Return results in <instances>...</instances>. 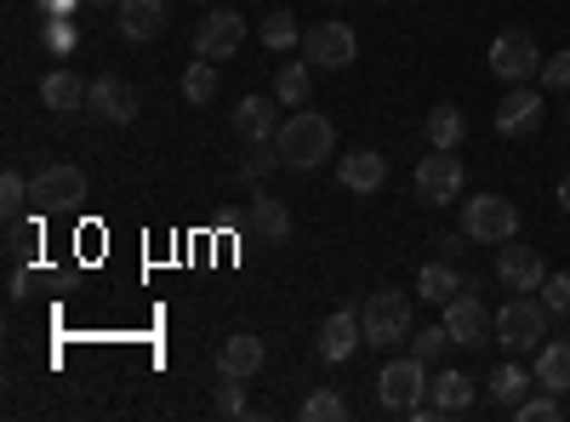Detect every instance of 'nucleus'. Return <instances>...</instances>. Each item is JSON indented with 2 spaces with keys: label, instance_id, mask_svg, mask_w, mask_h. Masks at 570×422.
I'll return each mask as SVG.
<instances>
[{
  "label": "nucleus",
  "instance_id": "obj_1",
  "mask_svg": "<svg viewBox=\"0 0 570 422\" xmlns=\"http://www.w3.org/2000/svg\"><path fill=\"white\" fill-rule=\"evenodd\" d=\"M274 149H279V166L314 171L320 160H331V149H337V126H331L325 115H314V109H297L292 120H279Z\"/></svg>",
  "mask_w": 570,
  "mask_h": 422
},
{
  "label": "nucleus",
  "instance_id": "obj_2",
  "mask_svg": "<svg viewBox=\"0 0 570 422\" xmlns=\"http://www.w3.org/2000/svg\"><path fill=\"white\" fill-rule=\"evenodd\" d=\"M548 325H553V308H548L542 297H531V292H519L513 303L497 308V343H502L508 354H531V349L548 337Z\"/></svg>",
  "mask_w": 570,
  "mask_h": 422
},
{
  "label": "nucleus",
  "instance_id": "obj_3",
  "mask_svg": "<svg viewBox=\"0 0 570 422\" xmlns=\"http://www.w3.org/2000/svg\"><path fill=\"white\" fill-rule=\"evenodd\" d=\"M29 200H35V212H40V217H63V212H75V206L86 200V171H80V166H69V160L40 166V171H35V183H29Z\"/></svg>",
  "mask_w": 570,
  "mask_h": 422
},
{
  "label": "nucleus",
  "instance_id": "obj_4",
  "mask_svg": "<svg viewBox=\"0 0 570 422\" xmlns=\"http://www.w3.org/2000/svg\"><path fill=\"white\" fill-rule=\"evenodd\" d=\"M462 234L473 246H502L519 234V206L502 195H473V200H462Z\"/></svg>",
  "mask_w": 570,
  "mask_h": 422
},
{
  "label": "nucleus",
  "instance_id": "obj_5",
  "mask_svg": "<svg viewBox=\"0 0 570 422\" xmlns=\"http://www.w3.org/2000/svg\"><path fill=\"white\" fill-rule=\"evenodd\" d=\"M360 325H365V343L371 349H394L411 337V297L400 292H371V303L360 308Z\"/></svg>",
  "mask_w": 570,
  "mask_h": 422
},
{
  "label": "nucleus",
  "instance_id": "obj_6",
  "mask_svg": "<svg viewBox=\"0 0 570 422\" xmlns=\"http://www.w3.org/2000/svg\"><path fill=\"white\" fill-rule=\"evenodd\" d=\"M537 69H542V52H537V35L531 29H502L491 40V75L497 80L525 86V80H537Z\"/></svg>",
  "mask_w": 570,
  "mask_h": 422
},
{
  "label": "nucleus",
  "instance_id": "obj_7",
  "mask_svg": "<svg viewBox=\"0 0 570 422\" xmlns=\"http://www.w3.org/2000/svg\"><path fill=\"white\" fill-rule=\"evenodd\" d=\"M422 394H428V365H422L416 354L389 360V365H383V377H376V400H383V411L411 416V411L422 405Z\"/></svg>",
  "mask_w": 570,
  "mask_h": 422
},
{
  "label": "nucleus",
  "instance_id": "obj_8",
  "mask_svg": "<svg viewBox=\"0 0 570 422\" xmlns=\"http://www.w3.org/2000/svg\"><path fill=\"white\" fill-rule=\"evenodd\" d=\"M473 292H480V286H473V279H462V292L445 303V332H451V343L456 349H480L491 332H497V320H491V308L480 303V297H473Z\"/></svg>",
  "mask_w": 570,
  "mask_h": 422
},
{
  "label": "nucleus",
  "instance_id": "obj_9",
  "mask_svg": "<svg viewBox=\"0 0 570 422\" xmlns=\"http://www.w3.org/2000/svg\"><path fill=\"white\" fill-rule=\"evenodd\" d=\"M303 52H308L314 69H348V63L360 58V40H354V29H348L343 18H325V23L308 29Z\"/></svg>",
  "mask_w": 570,
  "mask_h": 422
},
{
  "label": "nucleus",
  "instance_id": "obj_10",
  "mask_svg": "<svg viewBox=\"0 0 570 422\" xmlns=\"http://www.w3.org/2000/svg\"><path fill=\"white\" fill-rule=\"evenodd\" d=\"M456 195H462V160H456V149L422 155V166H416V200L445 206V200H456Z\"/></svg>",
  "mask_w": 570,
  "mask_h": 422
},
{
  "label": "nucleus",
  "instance_id": "obj_11",
  "mask_svg": "<svg viewBox=\"0 0 570 422\" xmlns=\"http://www.w3.org/2000/svg\"><path fill=\"white\" fill-rule=\"evenodd\" d=\"M240 46H246V18L228 12V7H217V12L195 29V52H200L206 63H228Z\"/></svg>",
  "mask_w": 570,
  "mask_h": 422
},
{
  "label": "nucleus",
  "instance_id": "obj_12",
  "mask_svg": "<svg viewBox=\"0 0 570 422\" xmlns=\"http://www.w3.org/2000/svg\"><path fill=\"white\" fill-rule=\"evenodd\" d=\"M491 126H497L502 137H531V131L542 126V91H537L531 80H525V86H508V98L497 104Z\"/></svg>",
  "mask_w": 570,
  "mask_h": 422
},
{
  "label": "nucleus",
  "instance_id": "obj_13",
  "mask_svg": "<svg viewBox=\"0 0 570 422\" xmlns=\"http://www.w3.org/2000/svg\"><path fill=\"white\" fill-rule=\"evenodd\" d=\"M497 279H502L508 292H542L548 263H542L537 246H513V241H502V252H497Z\"/></svg>",
  "mask_w": 570,
  "mask_h": 422
},
{
  "label": "nucleus",
  "instance_id": "obj_14",
  "mask_svg": "<svg viewBox=\"0 0 570 422\" xmlns=\"http://www.w3.org/2000/svg\"><path fill=\"white\" fill-rule=\"evenodd\" d=\"M86 109L98 115V120H109V126H131V120H137V91H131L120 75H98V80H91Z\"/></svg>",
  "mask_w": 570,
  "mask_h": 422
},
{
  "label": "nucleus",
  "instance_id": "obj_15",
  "mask_svg": "<svg viewBox=\"0 0 570 422\" xmlns=\"http://www.w3.org/2000/svg\"><path fill=\"white\" fill-rule=\"evenodd\" d=\"M337 183H343L348 195H376L389 183V160L376 155V149H354V155L337 160Z\"/></svg>",
  "mask_w": 570,
  "mask_h": 422
},
{
  "label": "nucleus",
  "instance_id": "obj_16",
  "mask_svg": "<svg viewBox=\"0 0 570 422\" xmlns=\"http://www.w3.org/2000/svg\"><path fill=\"white\" fill-rule=\"evenodd\" d=\"M354 343H365V325L354 320V308L325 314V325H320V360L325 365H343L354 354Z\"/></svg>",
  "mask_w": 570,
  "mask_h": 422
},
{
  "label": "nucleus",
  "instance_id": "obj_17",
  "mask_svg": "<svg viewBox=\"0 0 570 422\" xmlns=\"http://www.w3.org/2000/svg\"><path fill=\"white\" fill-rule=\"evenodd\" d=\"M263 360H268V349H263V337H252V332H234L223 349H217V377H257L263 371Z\"/></svg>",
  "mask_w": 570,
  "mask_h": 422
},
{
  "label": "nucleus",
  "instance_id": "obj_18",
  "mask_svg": "<svg viewBox=\"0 0 570 422\" xmlns=\"http://www.w3.org/2000/svg\"><path fill=\"white\" fill-rule=\"evenodd\" d=\"M428 405H434L440 416L473 411V377L468 371H440V377H428Z\"/></svg>",
  "mask_w": 570,
  "mask_h": 422
},
{
  "label": "nucleus",
  "instance_id": "obj_19",
  "mask_svg": "<svg viewBox=\"0 0 570 422\" xmlns=\"http://www.w3.org/2000/svg\"><path fill=\"white\" fill-rule=\"evenodd\" d=\"M86 98H91V80L80 86V75H75V69H52V75L40 80V104L52 109V115H75Z\"/></svg>",
  "mask_w": 570,
  "mask_h": 422
},
{
  "label": "nucleus",
  "instance_id": "obj_20",
  "mask_svg": "<svg viewBox=\"0 0 570 422\" xmlns=\"http://www.w3.org/2000/svg\"><path fill=\"white\" fill-rule=\"evenodd\" d=\"M115 23H120L126 40H155L166 29V0H120Z\"/></svg>",
  "mask_w": 570,
  "mask_h": 422
},
{
  "label": "nucleus",
  "instance_id": "obj_21",
  "mask_svg": "<svg viewBox=\"0 0 570 422\" xmlns=\"http://www.w3.org/2000/svg\"><path fill=\"white\" fill-rule=\"evenodd\" d=\"M274 131H279V120H274L268 98H246L240 109H234V137H246V144H274Z\"/></svg>",
  "mask_w": 570,
  "mask_h": 422
},
{
  "label": "nucleus",
  "instance_id": "obj_22",
  "mask_svg": "<svg viewBox=\"0 0 570 422\" xmlns=\"http://www.w3.org/2000/svg\"><path fill=\"white\" fill-rule=\"evenodd\" d=\"M537 389H553V394H570V343L553 337L537 349Z\"/></svg>",
  "mask_w": 570,
  "mask_h": 422
},
{
  "label": "nucleus",
  "instance_id": "obj_23",
  "mask_svg": "<svg viewBox=\"0 0 570 422\" xmlns=\"http://www.w3.org/2000/svg\"><path fill=\"white\" fill-rule=\"evenodd\" d=\"M456 292H462V274L451 268V257H440V263H428V268L416 274V297H428V303H440V308H445V303H451Z\"/></svg>",
  "mask_w": 570,
  "mask_h": 422
},
{
  "label": "nucleus",
  "instance_id": "obj_24",
  "mask_svg": "<svg viewBox=\"0 0 570 422\" xmlns=\"http://www.w3.org/2000/svg\"><path fill=\"white\" fill-rule=\"evenodd\" d=\"M462 137H468V120H462L456 104L428 109V144H434V149H462Z\"/></svg>",
  "mask_w": 570,
  "mask_h": 422
},
{
  "label": "nucleus",
  "instance_id": "obj_25",
  "mask_svg": "<svg viewBox=\"0 0 570 422\" xmlns=\"http://www.w3.org/2000/svg\"><path fill=\"white\" fill-rule=\"evenodd\" d=\"M252 223L263 228V241H268V246H292V212H285L279 200L257 195V200H252Z\"/></svg>",
  "mask_w": 570,
  "mask_h": 422
},
{
  "label": "nucleus",
  "instance_id": "obj_26",
  "mask_svg": "<svg viewBox=\"0 0 570 422\" xmlns=\"http://www.w3.org/2000/svg\"><path fill=\"white\" fill-rule=\"evenodd\" d=\"M531 383H537V377H531L525 365H513V360H508V365H497V371H491V405H508V411H513L519 400H525V389H531Z\"/></svg>",
  "mask_w": 570,
  "mask_h": 422
},
{
  "label": "nucleus",
  "instance_id": "obj_27",
  "mask_svg": "<svg viewBox=\"0 0 570 422\" xmlns=\"http://www.w3.org/2000/svg\"><path fill=\"white\" fill-rule=\"evenodd\" d=\"M274 98H279L285 109H308V63H279Z\"/></svg>",
  "mask_w": 570,
  "mask_h": 422
},
{
  "label": "nucleus",
  "instance_id": "obj_28",
  "mask_svg": "<svg viewBox=\"0 0 570 422\" xmlns=\"http://www.w3.org/2000/svg\"><path fill=\"white\" fill-rule=\"evenodd\" d=\"M354 411H348V400L337 394V389H308V400H303V422H348Z\"/></svg>",
  "mask_w": 570,
  "mask_h": 422
},
{
  "label": "nucleus",
  "instance_id": "obj_29",
  "mask_svg": "<svg viewBox=\"0 0 570 422\" xmlns=\"http://www.w3.org/2000/svg\"><path fill=\"white\" fill-rule=\"evenodd\" d=\"M183 98L188 104H212L217 98V63H188V75H183Z\"/></svg>",
  "mask_w": 570,
  "mask_h": 422
},
{
  "label": "nucleus",
  "instance_id": "obj_30",
  "mask_svg": "<svg viewBox=\"0 0 570 422\" xmlns=\"http://www.w3.org/2000/svg\"><path fill=\"white\" fill-rule=\"evenodd\" d=\"M297 40H303V35H297V18H292V12H268V18H263V46H268V52H292Z\"/></svg>",
  "mask_w": 570,
  "mask_h": 422
},
{
  "label": "nucleus",
  "instance_id": "obj_31",
  "mask_svg": "<svg viewBox=\"0 0 570 422\" xmlns=\"http://www.w3.org/2000/svg\"><path fill=\"white\" fill-rule=\"evenodd\" d=\"M35 246H40V223L12 217V223H7V257H12V268H18V263H29V257H35Z\"/></svg>",
  "mask_w": 570,
  "mask_h": 422
},
{
  "label": "nucleus",
  "instance_id": "obj_32",
  "mask_svg": "<svg viewBox=\"0 0 570 422\" xmlns=\"http://www.w3.org/2000/svg\"><path fill=\"white\" fill-rule=\"evenodd\" d=\"M513 416H519V422H559V416H564V405H559V394H553V389H542V394H531V400H519V405H513Z\"/></svg>",
  "mask_w": 570,
  "mask_h": 422
},
{
  "label": "nucleus",
  "instance_id": "obj_33",
  "mask_svg": "<svg viewBox=\"0 0 570 422\" xmlns=\"http://www.w3.org/2000/svg\"><path fill=\"white\" fill-rule=\"evenodd\" d=\"M445 343H451L445 325H428V332H411V354H416L422 365H434V360L445 354Z\"/></svg>",
  "mask_w": 570,
  "mask_h": 422
},
{
  "label": "nucleus",
  "instance_id": "obj_34",
  "mask_svg": "<svg viewBox=\"0 0 570 422\" xmlns=\"http://www.w3.org/2000/svg\"><path fill=\"white\" fill-rule=\"evenodd\" d=\"M23 206H29V183L18 171H7V177H0V212H7V223L23 217Z\"/></svg>",
  "mask_w": 570,
  "mask_h": 422
},
{
  "label": "nucleus",
  "instance_id": "obj_35",
  "mask_svg": "<svg viewBox=\"0 0 570 422\" xmlns=\"http://www.w3.org/2000/svg\"><path fill=\"white\" fill-rule=\"evenodd\" d=\"M252 405H246V383L240 377H223L217 383V416H246Z\"/></svg>",
  "mask_w": 570,
  "mask_h": 422
},
{
  "label": "nucleus",
  "instance_id": "obj_36",
  "mask_svg": "<svg viewBox=\"0 0 570 422\" xmlns=\"http://www.w3.org/2000/svg\"><path fill=\"white\" fill-rule=\"evenodd\" d=\"M274 166H279V149H274V144H252V155H246L240 177H246V183H257V177H268Z\"/></svg>",
  "mask_w": 570,
  "mask_h": 422
},
{
  "label": "nucleus",
  "instance_id": "obj_37",
  "mask_svg": "<svg viewBox=\"0 0 570 422\" xmlns=\"http://www.w3.org/2000/svg\"><path fill=\"white\" fill-rule=\"evenodd\" d=\"M542 303H548L553 314H570V274H548V279H542Z\"/></svg>",
  "mask_w": 570,
  "mask_h": 422
},
{
  "label": "nucleus",
  "instance_id": "obj_38",
  "mask_svg": "<svg viewBox=\"0 0 570 422\" xmlns=\"http://www.w3.org/2000/svg\"><path fill=\"white\" fill-rule=\"evenodd\" d=\"M542 86H548V91H570V52L542 58Z\"/></svg>",
  "mask_w": 570,
  "mask_h": 422
},
{
  "label": "nucleus",
  "instance_id": "obj_39",
  "mask_svg": "<svg viewBox=\"0 0 570 422\" xmlns=\"http://www.w3.org/2000/svg\"><path fill=\"white\" fill-rule=\"evenodd\" d=\"M462 241H468V234H440L434 246H440V257H456V252H462Z\"/></svg>",
  "mask_w": 570,
  "mask_h": 422
},
{
  "label": "nucleus",
  "instance_id": "obj_40",
  "mask_svg": "<svg viewBox=\"0 0 570 422\" xmlns=\"http://www.w3.org/2000/svg\"><path fill=\"white\" fill-rule=\"evenodd\" d=\"M559 206H564V212H570V171H564V177H559Z\"/></svg>",
  "mask_w": 570,
  "mask_h": 422
},
{
  "label": "nucleus",
  "instance_id": "obj_41",
  "mask_svg": "<svg viewBox=\"0 0 570 422\" xmlns=\"http://www.w3.org/2000/svg\"><path fill=\"white\" fill-rule=\"evenodd\" d=\"M91 7H115V0H91Z\"/></svg>",
  "mask_w": 570,
  "mask_h": 422
},
{
  "label": "nucleus",
  "instance_id": "obj_42",
  "mask_svg": "<svg viewBox=\"0 0 570 422\" xmlns=\"http://www.w3.org/2000/svg\"><path fill=\"white\" fill-rule=\"evenodd\" d=\"M564 120H570V104H564Z\"/></svg>",
  "mask_w": 570,
  "mask_h": 422
}]
</instances>
